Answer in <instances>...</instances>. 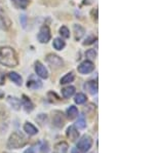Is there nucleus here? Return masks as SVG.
Returning <instances> with one entry per match:
<instances>
[{"label":"nucleus","mask_w":154,"mask_h":153,"mask_svg":"<svg viewBox=\"0 0 154 153\" xmlns=\"http://www.w3.org/2000/svg\"><path fill=\"white\" fill-rule=\"evenodd\" d=\"M28 144V139L20 132H14L9 136L7 140V148L11 150H16L23 148Z\"/></svg>","instance_id":"2"},{"label":"nucleus","mask_w":154,"mask_h":153,"mask_svg":"<svg viewBox=\"0 0 154 153\" xmlns=\"http://www.w3.org/2000/svg\"><path fill=\"white\" fill-rule=\"evenodd\" d=\"M86 96L84 95V93H77V95L75 96V99H74V102L76 103V104H78V105H81V104H83V103H85L86 102Z\"/></svg>","instance_id":"23"},{"label":"nucleus","mask_w":154,"mask_h":153,"mask_svg":"<svg viewBox=\"0 0 154 153\" xmlns=\"http://www.w3.org/2000/svg\"><path fill=\"white\" fill-rule=\"evenodd\" d=\"M46 62L54 68H60L63 66V60L59 56L54 55V54L48 55V57H46Z\"/></svg>","instance_id":"6"},{"label":"nucleus","mask_w":154,"mask_h":153,"mask_svg":"<svg viewBox=\"0 0 154 153\" xmlns=\"http://www.w3.org/2000/svg\"><path fill=\"white\" fill-rule=\"evenodd\" d=\"M36 120H37V122H39L41 125L46 124V123H48V115L41 113V114H39L38 116L36 117Z\"/></svg>","instance_id":"26"},{"label":"nucleus","mask_w":154,"mask_h":153,"mask_svg":"<svg viewBox=\"0 0 154 153\" xmlns=\"http://www.w3.org/2000/svg\"><path fill=\"white\" fill-rule=\"evenodd\" d=\"M53 45H54V47L57 49V50H62V49L65 47V41H63L62 39H60V38H56L54 40Z\"/></svg>","instance_id":"24"},{"label":"nucleus","mask_w":154,"mask_h":153,"mask_svg":"<svg viewBox=\"0 0 154 153\" xmlns=\"http://www.w3.org/2000/svg\"><path fill=\"white\" fill-rule=\"evenodd\" d=\"M22 105H23L24 110L26 111L27 113H30L34 110V104L32 103V101L25 95L23 96V99H22Z\"/></svg>","instance_id":"11"},{"label":"nucleus","mask_w":154,"mask_h":153,"mask_svg":"<svg viewBox=\"0 0 154 153\" xmlns=\"http://www.w3.org/2000/svg\"><path fill=\"white\" fill-rule=\"evenodd\" d=\"M91 146H93V139L88 135L82 136L77 143V148L81 153H86L91 148Z\"/></svg>","instance_id":"3"},{"label":"nucleus","mask_w":154,"mask_h":153,"mask_svg":"<svg viewBox=\"0 0 154 153\" xmlns=\"http://www.w3.org/2000/svg\"><path fill=\"white\" fill-rule=\"evenodd\" d=\"M67 116L70 120L74 119V118H76L78 116V109L75 107V106L71 105L70 107L67 109Z\"/></svg>","instance_id":"20"},{"label":"nucleus","mask_w":154,"mask_h":153,"mask_svg":"<svg viewBox=\"0 0 154 153\" xmlns=\"http://www.w3.org/2000/svg\"><path fill=\"white\" fill-rule=\"evenodd\" d=\"M0 63L6 67H16L19 61L14 49L8 46L0 48Z\"/></svg>","instance_id":"1"},{"label":"nucleus","mask_w":154,"mask_h":153,"mask_svg":"<svg viewBox=\"0 0 154 153\" xmlns=\"http://www.w3.org/2000/svg\"><path fill=\"white\" fill-rule=\"evenodd\" d=\"M85 30L83 27H81L80 25H74V34H75V39L76 40H80L83 37Z\"/></svg>","instance_id":"17"},{"label":"nucleus","mask_w":154,"mask_h":153,"mask_svg":"<svg viewBox=\"0 0 154 153\" xmlns=\"http://www.w3.org/2000/svg\"><path fill=\"white\" fill-rule=\"evenodd\" d=\"M1 1H2V0H0V2H1Z\"/></svg>","instance_id":"36"},{"label":"nucleus","mask_w":154,"mask_h":153,"mask_svg":"<svg viewBox=\"0 0 154 153\" xmlns=\"http://www.w3.org/2000/svg\"><path fill=\"white\" fill-rule=\"evenodd\" d=\"M24 130L26 132V134H28L29 136H35L38 134V129L31 122H25L24 124Z\"/></svg>","instance_id":"12"},{"label":"nucleus","mask_w":154,"mask_h":153,"mask_svg":"<svg viewBox=\"0 0 154 153\" xmlns=\"http://www.w3.org/2000/svg\"><path fill=\"white\" fill-rule=\"evenodd\" d=\"M77 70L81 74H88L95 70V65L91 61H84L78 66Z\"/></svg>","instance_id":"5"},{"label":"nucleus","mask_w":154,"mask_h":153,"mask_svg":"<svg viewBox=\"0 0 154 153\" xmlns=\"http://www.w3.org/2000/svg\"><path fill=\"white\" fill-rule=\"evenodd\" d=\"M85 56H86V58L89 59V60H95L97 58V53L94 50V49H88V50L85 53Z\"/></svg>","instance_id":"29"},{"label":"nucleus","mask_w":154,"mask_h":153,"mask_svg":"<svg viewBox=\"0 0 154 153\" xmlns=\"http://www.w3.org/2000/svg\"><path fill=\"white\" fill-rule=\"evenodd\" d=\"M20 20H21V23H22V25H23V27H24V28H25V27H26V21H27V18H26V16H24V14H23V16H21V19H20Z\"/></svg>","instance_id":"31"},{"label":"nucleus","mask_w":154,"mask_h":153,"mask_svg":"<svg viewBox=\"0 0 154 153\" xmlns=\"http://www.w3.org/2000/svg\"><path fill=\"white\" fill-rule=\"evenodd\" d=\"M60 34H61V36L64 37V38H69V37H70V32H69L68 28L65 26L61 27V29H60Z\"/></svg>","instance_id":"27"},{"label":"nucleus","mask_w":154,"mask_h":153,"mask_svg":"<svg viewBox=\"0 0 154 153\" xmlns=\"http://www.w3.org/2000/svg\"><path fill=\"white\" fill-rule=\"evenodd\" d=\"M76 127L78 130H84L86 127V121L85 119H84V117L81 115V116H79V118L77 119V121L75 123Z\"/></svg>","instance_id":"25"},{"label":"nucleus","mask_w":154,"mask_h":153,"mask_svg":"<svg viewBox=\"0 0 154 153\" xmlns=\"http://www.w3.org/2000/svg\"><path fill=\"white\" fill-rule=\"evenodd\" d=\"M71 153H79V151H78V149H77V148H72Z\"/></svg>","instance_id":"34"},{"label":"nucleus","mask_w":154,"mask_h":153,"mask_svg":"<svg viewBox=\"0 0 154 153\" xmlns=\"http://www.w3.org/2000/svg\"><path fill=\"white\" fill-rule=\"evenodd\" d=\"M40 153H48L49 150H51V147H49L48 142H43L40 146Z\"/></svg>","instance_id":"28"},{"label":"nucleus","mask_w":154,"mask_h":153,"mask_svg":"<svg viewBox=\"0 0 154 153\" xmlns=\"http://www.w3.org/2000/svg\"><path fill=\"white\" fill-rule=\"evenodd\" d=\"M11 19L8 18L6 12L0 7V28L4 29V30H7V29L11 27Z\"/></svg>","instance_id":"8"},{"label":"nucleus","mask_w":154,"mask_h":153,"mask_svg":"<svg viewBox=\"0 0 154 153\" xmlns=\"http://www.w3.org/2000/svg\"><path fill=\"white\" fill-rule=\"evenodd\" d=\"M66 136L71 142H75L79 137V132L74 125H71V127H69L68 129H67Z\"/></svg>","instance_id":"10"},{"label":"nucleus","mask_w":154,"mask_h":153,"mask_svg":"<svg viewBox=\"0 0 154 153\" xmlns=\"http://www.w3.org/2000/svg\"><path fill=\"white\" fill-rule=\"evenodd\" d=\"M35 72L37 75L42 79H46L48 77V72L46 70V68L40 63V62H36L35 63Z\"/></svg>","instance_id":"9"},{"label":"nucleus","mask_w":154,"mask_h":153,"mask_svg":"<svg viewBox=\"0 0 154 153\" xmlns=\"http://www.w3.org/2000/svg\"><path fill=\"white\" fill-rule=\"evenodd\" d=\"M11 2L17 8L20 9H26L29 5V0H11Z\"/></svg>","instance_id":"21"},{"label":"nucleus","mask_w":154,"mask_h":153,"mask_svg":"<svg viewBox=\"0 0 154 153\" xmlns=\"http://www.w3.org/2000/svg\"><path fill=\"white\" fill-rule=\"evenodd\" d=\"M8 77L12 82H14L17 85H22L23 84V79H22L21 75L17 72H11L8 73Z\"/></svg>","instance_id":"19"},{"label":"nucleus","mask_w":154,"mask_h":153,"mask_svg":"<svg viewBox=\"0 0 154 153\" xmlns=\"http://www.w3.org/2000/svg\"><path fill=\"white\" fill-rule=\"evenodd\" d=\"M84 88H85L89 93H91V95L98 93V83H97L96 81H88V82H85Z\"/></svg>","instance_id":"15"},{"label":"nucleus","mask_w":154,"mask_h":153,"mask_svg":"<svg viewBox=\"0 0 154 153\" xmlns=\"http://www.w3.org/2000/svg\"><path fill=\"white\" fill-rule=\"evenodd\" d=\"M7 102H8V104L11 106L12 109H14V110H17V111L21 109L22 102L20 101V99H18L17 97L8 96V97H7Z\"/></svg>","instance_id":"14"},{"label":"nucleus","mask_w":154,"mask_h":153,"mask_svg":"<svg viewBox=\"0 0 154 153\" xmlns=\"http://www.w3.org/2000/svg\"><path fill=\"white\" fill-rule=\"evenodd\" d=\"M2 97V93H0V98H1Z\"/></svg>","instance_id":"35"},{"label":"nucleus","mask_w":154,"mask_h":153,"mask_svg":"<svg viewBox=\"0 0 154 153\" xmlns=\"http://www.w3.org/2000/svg\"><path fill=\"white\" fill-rule=\"evenodd\" d=\"M5 81V77H4V74H2L0 72V85H2Z\"/></svg>","instance_id":"32"},{"label":"nucleus","mask_w":154,"mask_h":153,"mask_svg":"<svg viewBox=\"0 0 154 153\" xmlns=\"http://www.w3.org/2000/svg\"><path fill=\"white\" fill-rule=\"evenodd\" d=\"M74 93H75V87H74V86H72V85H69V86L64 87L63 90H62V95H63V97L65 99L71 98Z\"/></svg>","instance_id":"18"},{"label":"nucleus","mask_w":154,"mask_h":153,"mask_svg":"<svg viewBox=\"0 0 154 153\" xmlns=\"http://www.w3.org/2000/svg\"><path fill=\"white\" fill-rule=\"evenodd\" d=\"M97 40V38L95 36H91V37H88V39H85V41L83 42L84 45H88V44H91V43H94V41Z\"/></svg>","instance_id":"30"},{"label":"nucleus","mask_w":154,"mask_h":153,"mask_svg":"<svg viewBox=\"0 0 154 153\" xmlns=\"http://www.w3.org/2000/svg\"><path fill=\"white\" fill-rule=\"evenodd\" d=\"M24 153H35V151H34V149L31 147V148H28L27 150H25Z\"/></svg>","instance_id":"33"},{"label":"nucleus","mask_w":154,"mask_h":153,"mask_svg":"<svg viewBox=\"0 0 154 153\" xmlns=\"http://www.w3.org/2000/svg\"><path fill=\"white\" fill-rule=\"evenodd\" d=\"M74 78H75V75H74L73 72L67 73L64 77H62L61 84H67V83H70V82H72V81L74 80Z\"/></svg>","instance_id":"22"},{"label":"nucleus","mask_w":154,"mask_h":153,"mask_svg":"<svg viewBox=\"0 0 154 153\" xmlns=\"http://www.w3.org/2000/svg\"><path fill=\"white\" fill-rule=\"evenodd\" d=\"M68 143L67 142H59L57 143L56 145H54V153H67V151H68Z\"/></svg>","instance_id":"13"},{"label":"nucleus","mask_w":154,"mask_h":153,"mask_svg":"<svg viewBox=\"0 0 154 153\" xmlns=\"http://www.w3.org/2000/svg\"><path fill=\"white\" fill-rule=\"evenodd\" d=\"M27 86L29 88H31V90H39V88L42 87V83L40 80L33 79V76H32L27 82Z\"/></svg>","instance_id":"16"},{"label":"nucleus","mask_w":154,"mask_h":153,"mask_svg":"<svg viewBox=\"0 0 154 153\" xmlns=\"http://www.w3.org/2000/svg\"><path fill=\"white\" fill-rule=\"evenodd\" d=\"M51 39V30L48 26H43L38 33V40L41 43H48Z\"/></svg>","instance_id":"7"},{"label":"nucleus","mask_w":154,"mask_h":153,"mask_svg":"<svg viewBox=\"0 0 154 153\" xmlns=\"http://www.w3.org/2000/svg\"><path fill=\"white\" fill-rule=\"evenodd\" d=\"M53 124L57 129H62L65 124V118L61 111H54L53 113Z\"/></svg>","instance_id":"4"}]
</instances>
